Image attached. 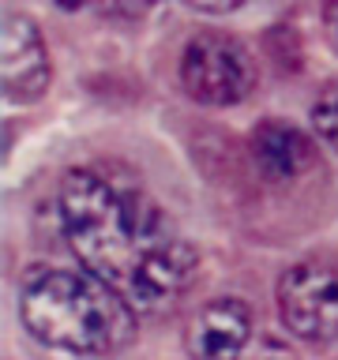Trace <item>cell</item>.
Segmentation results:
<instances>
[{
  "instance_id": "cell-3",
  "label": "cell",
  "mask_w": 338,
  "mask_h": 360,
  "mask_svg": "<svg viewBox=\"0 0 338 360\" xmlns=\"http://www.w3.org/2000/svg\"><path fill=\"white\" fill-rule=\"evenodd\" d=\"M259 68L248 49L230 34L203 30L180 53V86L192 101L211 109H230L256 90Z\"/></svg>"
},
{
  "instance_id": "cell-1",
  "label": "cell",
  "mask_w": 338,
  "mask_h": 360,
  "mask_svg": "<svg viewBox=\"0 0 338 360\" xmlns=\"http://www.w3.org/2000/svg\"><path fill=\"white\" fill-rule=\"evenodd\" d=\"M56 221L87 274L106 281L135 315H165L196 281V248L117 169H68L56 184Z\"/></svg>"
},
{
  "instance_id": "cell-7",
  "label": "cell",
  "mask_w": 338,
  "mask_h": 360,
  "mask_svg": "<svg viewBox=\"0 0 338 360\" xmlns=\"http://www.w3.org/2000/svg\"><path fill=\"white\" fill-rule=\"evenodd\" d=\"M252 162L267 184H293L315 165V143L289 120H259L248 139Z\"/></svg>"
},
{
  "instance_id": "cell-10",
  "label": "cell",
  "mask_w": 338,
  "mask_h": 360,
  "mask_svg": "<svg viewBox=\"0 0 338 360\" xmlns=\"http://www.w3.org/2000/svg\"><path fill=\"white\" fill-rule=\"evenodd\" d=\"M323 22H327V38L338 45V4H331V8L323 11Z\"/></svg>"
},
{
  "instance_id": "cell-5",
  "label": "cell",
  "mask_w": 338,
  "mask_h": 360,
  "mask_svg": "<svg viewBox=\"0 0 338 360\" xmlns=\"http://www.w3.org/2000/svg\"><path fill=\"white\" fill-rule=\"evenodd\" d=\"M0 83L8 101H38L49 90V53L38 22L23 11H4L0 19Z\"/></svg>"
},
{
  "instance_id": "cell-6",
  "label": "cell",
  "mask_w": 338,
  "mask_h": 360,
  "mask_svg": "<svg viewBox=\"0 0 338 360\" xmlns=\"http://www.w3.org/2000/svg\"><path fill=\"white\" fill-rule=\"evenodd\" d=\"M252 342V308L241 297H214L192 311L184 326V353L192 360H241Z\"/></svg>"
},
{
  "instance_id": "cell-8",
  "label": "cell",
  "mask_w": 338,
  "mask_h": 360,
  "mask_svg": "<svg viewBox=\"0 0 338 360\" xmlns=\"http://www.w3.org/2000/svg\"><path fill=\"white\" fill-rule=\"evenodd\" d=\"M312 131L320 135L323 146H331L338 154V83H327L320 90V98H315L312 105Z\"/></svg>"
},
{
  "instance_id": "cell-2",
  "label": "cell",
  "mask_w": 338,
  "mask_h": 360,
  "mask_svg": "<svg viewBox=\"0 0 338 360\" xmlns=\"http://www.w3.org/2000/svg\"><path fill=\"white\" fill-rule=\"evenodd\" d=\"M19 319L34 342L68 356H113L128 349L139 315L87 270L34 263L19 278Z\"/></svg>"
},
{
  "instance_id": "cell-9",
  "label": "cell",
  "mask_w": 338,
  "mask_h": 360,
  "mask_svg": "<svg viewBox=\"0 0 338 360\" xmlns=\"http://www.w3.org/2000/svg\"><path fill=\"white\" fill-rule=\"evenodd\" d=\"M263 45H267V53L275 56V64H278L286 75H293V72H301V68H304V45H301V38H297V30H289V27H270V34L263 38Z\"/></svg>"
},
{
  "instance_id": "cell-4",
  "label": "cell",
  "mask_w": 338,
  "mask_h": 360,
  "mask_svg": "<svg viewBox=\"0 0 338 360\" xmlns=\"http://www.w3.org/2000/svg\"><path fill=\"white\" fill-rule=\"evenodd\" d=\"M278 315L301 342L327 345L338 338V266L301 259L278 278Z\"/></svg>"
}]
</instances>
